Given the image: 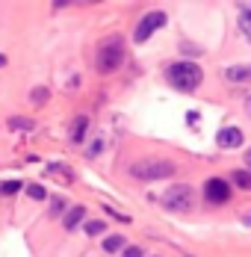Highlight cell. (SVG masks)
Here are the masks:
<instances>
[{"label": "cell", "mask_w": 251, "mask_h": 257, "mask_svg": "<svg viewBox=\"0 0 251 257\" xmlns=\"http://www.w3.org/2000/svg\"><path fill=\"white\" fill-rule=\"evenodd\" d=\"M83 219H86V210L83 207H68V213L62 216V225H65V231H74L83 225Z\"/></svg>", "instance_id": "ba28073f"}, {"label": "cell", "mask_w": 251, "mask_h": 257, "mask_svg": "<svg viewBox=\"0 0 251 257\" xmlns=\"http://www.w3.org/2000/svg\"><path fill=\"white\" fill-rule=\"evenodd\" d=\"M124 62V39L121 36H109L98 45V56H95V68L100 74H112L118 65Z\"/></svg>", "instance_id": "6da1fadb"}, {"label": "cell", "mask_w": 251, "mask_h": 257, "mask_svg": "<svg viewBox=\"0 0 251 257\" xmlns=\"http://www.w3.org/2000/svg\"><path fill=\"white\" fill-rule=\"evenodd\" d=\"M239 27H242V33H245V39L251 42V18H239Z\"/></svg>", "instance_id": "ffe728a7"}, {"label": "cell", "mask_w": 251, "mask_h": 257, "mask_svg": "<svg viewBox=\"0 0 251 257\" xmlns=\"http://www.w3.org/2000/svg\"><path fill=\"white\" fill-rule=\"evenodd\" d=\"M204 198H207L210 204H225L227 198H230V186H227L222 178H210L204 183Z\"/></svg>", "instance_id": "8992f818"}, {"label": "cell", "mask_w": 251, "mask_h": 257, "mask_svg": "<svg viewBox=\"0 0 251 257\" xmlns=\"http://www.w3.org/2000/svg\"><path fill=\"white\" fill-rule=\"evenodd\" d=\"M166 77L169 83L180 89V92H195L201 86V80H204V71H201L195 62H175V65H169V71H166Z\"/></svg>", "instance_id": "7a4b0ae2"}, {"label": "cell", "mask_w": 251, "mask_h": 257, "mask_svg": "<svg viewBox=\"0 0 251 257\" xmlns=\"http://www.w3.org/2000/svg\"><path fill=\"white\" fill-rule=\"evenodd\" d=\"M121 257H142V248L139 245H127L124 251H121Z\"/></svg>", "instance_id": "d6986e66"}, {"label": "cell", "mask_w": 251, "mask_h": 257, "mask_svg": "<svg viewBox=\"0 0 251 257\" xmlns=\"http://www.w3.org/2000/svg\"><path fill=\"white\" fill-rule=\"evenodd\" d=\"M0 65H6V56H3V53H0Z\"/></svg>", "instance_id": "cb8c5ba5"}, {"label": "cell", "mask_w": 251, "mask_h": 257, "mask_svg": "<svg viewBox=\"0 0 251 257\" xmlns=\"http://www.w3.org/2000/svg\"><path fill=\"white\" fill-rule=\"evenodd\" d=\"M245 163H248V169H251V148L245 151Z\"/></svg>", "instance_id": "603a6c76"}, {"label": "cell", "mask_w": 251, "mask_h": 257, "mask_svg": "<svg viewBox=\"0 0 251 257\" xmlns=\"http://www.w3.org/2000/svg\"><path fill=\"white\" fill-rule=\"evenodd\" d=\"M130 175L136 180H163L169 178V175H175V166L169 163V160H136L133 166H130Z\"/></svg>", "instance_id": "3957f363"}, {"label": "cell", "mask_w": 251, "mask_h": 257, "mask_svg": "<svg viewBox=\"0 0 251 257\" xmlns=\"http://www.w3.org/2000/svg\"><path fill=\"white\" fill-rule=\"evenodd\" d=\"M166 24V12H148L139 24H136V33H133V39L136 42H148L151 36L160 30V27Z\"/></svg>", "instance_id": "5b68a950"}, {"label": "cell", "mask_w": 251, "mask_h": 257, "mask_svg": "<svg viewBox=\"0 0 251 257\" xmlns=\"http://www.w3.org/2000/svg\"><path fill=\"white\" fill-rule=\"evenodd\" d=\"M103 228H106V225H103V222H98V219H95V222H86V233H92V236L103 233Z\"/></svg>", "instance_id": "ac0fdd59"}, {"label": "cell", "mask_w": 251, "mask_h": 257, "mask_svg": "<svg viewBox=\"0 0 251 257\" xmlns=\"http://www.w3.org/2000/svg\"><path fill=\"white\" fill-rule=\"evenodd\" d=\"M27 195H30V198H36V201H42L48 192H45V186H39V183H30V186H27Z\"/></svg>", "instance_id": "2e32d148"}, {"label": "cell", "mask_w": 251, "mask_h": 257, "mask_svg": "<svg viewBox=\"0 0 251 257\" xmlns=\"http://www.w3.org/2000/svg\"><path fill=\"white\" fill-rule=\"evenodd\" d=\"M21 189V180H6V183H0V192H6V195H15Z\"/></svg>", "instance_id": "e0dca14e"}, {"label": "cell", "mask_w": 251, "mask_h": 257, "mask_svg": "<svg viewBox=\"0 0 251 257\" xmlns=\"http://www.w3.org/2000/svg\"><path fill=\"white\" fill-rule=\"evenodd\" d=\"M239 18H251V3H239Z\"/></svg>", "instance_id": "7402d4cb"}, {"label": "cell", "mask_w": 251, "mask_h": 257, "mask_svg": "<svg viewBox=\"0 0 251 257\" xmlns=\"http://www.w3.org/2000/svg\"><path fill=\"white\" fill-rule=\"evenodd\" d=\"M62 213H68L65 198H53V201H50V216H62Z\"/></svg>", "instance_id": "9a60e30c"}, {"label": "cell", "mask_w": 251, "mask_h": 257, "mask_svg": "<svg viewBox=\"0 0 251 257\" xmlns=\"http://www.w3.org/2000/svg\"><path fill=\"white\" fill-rule=\"evenodd\" d=\"M86 130H89V118L86 115H77L74 124H71V142H83L86 139Z\"/></svg>", "instance_id": "30bf717a"}, {"label": "cell", "mask_w": 251, "mask_h": 257, "mask_svg": "<svg viewBox=\"0 0 251 257\" xmlns=\"http://www.w3.org/2000/svg\"><path fill=\"white\" fill-rule=\"evenodd\" d=\"M192 198H195V192H192L189 183H175L163 195V204L169 210H175V213H186V210H192Z\"/></svg>", "instance_id": "277c9868"}, {"label": "cell", "mask_w": 251, "mask_h": 257, "mask_svg": "<svg viewBox=\"0 0 251 257\" xmlns=\"http://www.w3.org/2000/svg\"><path fill=\"white\" fill-rule=\"evenodd\" d=\"M9 127L12 130H33L36 121L33 118H24V115H15V118H9Z\"/></svg>", "instance_id": "4fadbf2b"}, {"label": "cell", "mask_w": 251, "mask_h": 257, "mask_svg": "<svg viewBox=\"0 0 251 257\" xmlns=\"http://www.w3.org/2000/svg\"><path fill=\"white\" fill-rule=\"evenodd\" d=\"M216 145H219V148H239V145H242V130L239 127H222L216 133Z\"/></svg>", "instance_id": "52a82bcc"}, {"label": "cell", "mask_w": 251, "mask_h": 257, "mask_svg": "<svg viewBox=\"0 0 251 257\" xmlns=\"http://www.w3.org/2000/svg\"><path fill=\"white\" fill-rule=\"evenodd\" d=\"M48 98H50V92L45 89V86H39V89H33V92H30V103H36V106L48 103Z\"/></svg>", "instance_id": "5bb4252c"}, {"label": "cell", "mask_w": 251, "mask_h": 257, "mask_svg": "<svg viewBox=\"0 0 251 257\" xmlns=\"http://www.w3.org/2000/svg\"><path fill=\"white\" fill-rule=\"evenodd\" d=\"M233 183H236L239 189H251V172L248 169H236V172H233Z\"/></svg>", "instance_id": "7c38bea8"}, {"label": "cell", "mask_w": 251, "mask_h": 257, "mask_svg": "<svg viewBox=\"0 0 251 257\" xmlns=\"http://www.w3.org/2000/svg\"><path fill=\"white\" fill-rule=\"evenodd\" d=\"M100 148H103V145H100V139H98V142H92V145H89V151H86V154H89V157H98Z\"/></svg>", "instance_id": "44dd1931"}, {"label": "cell", "mask_w": 251, "mask_h": 257, "mask_svg": "<svg viewBox=\"0 0 251 257\" xmlns=\"http://www.w3.org/2000/svg\"><path fill=\"white\" fill-rule=\"evenodd\" d=\"M248 225H251V216H248Z\"/></svg>", "instance_id": "d4e9b609"}, {"label": "cell", "mask_w": 251, "mask_h": 257, "mask_svg": "<svg viewBox=\"0 0 251 257\" xmlns=\"http://www.w3.org/2000/svg\"><path fill=\"white\" fill-rule=\"evenodd\" d=\"M225 77L230 83H248L251 80V65H230L225 71Z\"/></svg>", "instance_id": "9c48e42d"}, {"label": "cell", "mask_w": 251, "mask_h": 257, "mask_svg": "<svg viewBox=\"0 0 251 257\" xmlns=\"http://www.w3.org/2000/svg\"><path fill=\"white\" fill-rule=\"evenodd\" d=\"M124 248H127V242H124V236H118V233H112V236L103 239V251H106V254H118V251H124Z\"/></svg>", "instance_id": "8fae6325"}]
</instances>
